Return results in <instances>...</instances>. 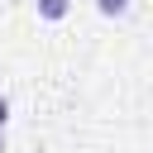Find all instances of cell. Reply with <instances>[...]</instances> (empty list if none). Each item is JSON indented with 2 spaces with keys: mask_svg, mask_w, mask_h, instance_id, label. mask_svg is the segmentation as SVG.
<instances>
[{
  "mask_svg": "<svg viewBox=\"0 0 153 153\" xmlns=\"http://www.w3.org/2000/svg\"><path fill=\"white\" fill-rule=\"evenodd\" d=\"M0 153H5V129H0Z\"/></svg>",
  "mask_w": 153,
  "mask_h": 153,
  "instance_id": "4",
  "label": "cell"
},
{
  "mask_svg": "<svg viewBox=\"0 0 153 153\" xmlns=\"http://www.w3.org/2000/svg\"><path fill=\"white\" fill-rule=\"evenodd\" d=\"M33 10H38V19H48V24H57V19H67V10H72V0H33Z\"/></svg>",
  "mask_w": 153,
  "mask_h": 153,
  "instance_id": "1",
  "label": "cell"
},
{
  "mask_svg": "<svg viewBox=\"0 0 153 153\" xmlns=\"http://www.w3.org/2000/svg\"><path fill=\"white\" fill-rule=\"evenodd\" d=\"M5 124H10V100L0 96V129H5Z\"/></svg>",
  "mask_w": 153,
  "mask_h": 153,
  "instance_id": "3",
  "label": "cell"
},
{
  "mask_svg": "<svg viewBox=\"0 0 153 153\" xmlns=\"http://www.w3.org/2000/svg\"><path fill=\"white\" fill-rule=\"evenodd\" d=\"M96 10H100L105 19H124V14L134 10V0H96Z\"/></svg>",
  "mask_w": 153,
  "mask_h": 153,
  "instance_id": "2",
  "label": "cell"
}]
</instances>
